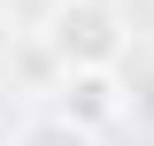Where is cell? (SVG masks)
<instances>
[{"label": "cell", "mask_w": 154, "mask_h": 146, "mask_svg": "<svg viewBox=\"0 0 154 146\" xmlns=\"http://www.w3.org/2000/svg\"><path fill=\"white\" fill-rule=\"evenodd\" d=\"M123 100H131V123L154 131V62H139V69L123 77Z\"/></svg>", "instance_id": "cell-4"}, {"label": "cell", "mask_w": 154, "mask_h": 146, "mask_svg": "<svg viewBox=\"0 0 154 146\" xmlns=\"http://www.w3.org/2000/svg\"><path fill=\"white\" fill-rule=\"evenodd\" d=\"M16 146H93V138H85V131H69L62 115H38V123L16 131Z\"/></svg>", "instance_id": "cell-3"}, {"label": "cell", "mask_w": 154, "mask_h": 146, "mask_svg": "<svg viewBox=\"0 0 154 146\" xmlns=\"http://www.w3.org/2000/svg\"><path fill=\"white\" fill-rule=\"evenodd\" d=\"M54 115H62L69 131H85V138L116 131L123 115H131V100H123V69H77L69 85L54 92Z\"/></svg>", "instance_id": "cell-2"}, {"label": "cell", "mask_w": 154, "mask_h": 146, "mask_svg": "<svg viewBox=\"0 0 154 146\" xmlns=\"http://www.w3.org/2000/svg\"><path fill=\"white\" fill-rule=\"evenodd\" d=\"M46 46H54L62 54V69H116V62H123V16H116V0H62L54 16H46Z\"/></svg>", "instance_id": "cell-1"}]
</instances>
